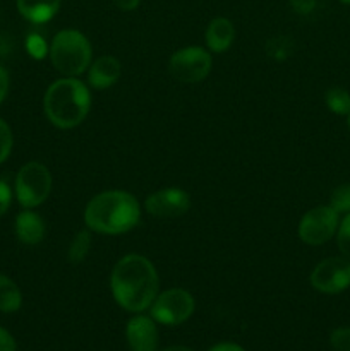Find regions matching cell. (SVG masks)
<instances>
[{"label": "cell", "mask_w": 350, "mask_h": 351, "mask_svg": "<svg viewBox=\"0 0 350 351\" xmlns=\"http://www.w3.org/2000/svg\"><path fill=\"white\" fill-rule=\"evenodd\" d=\"M110 290L119 307L141 314L151 307L160 293V276L148 257L127 254L117 261L110 273Z\"/></svg>", "instance_id": "1"}, {"label": "cell", "mask_w": 350, "mask_h": 351, "mask_svg": "<svg viewBox=\"0 0 350 351\" xmlns=\"http://www.w3.org/2000/svg\"><path fill=\"white\" fill-rule=\"evenodd\" d=\"M141 204L134 194L112 189L89 199L84 208V225L100 235H124L137 226Z\"/></svg>", "instance_id": "2"}, {"label": "cell", "mask_w": 350, "mask_h": 351, "mask_svg": "<svg viewBox=\"0 0 350 351\" xmlns=\"http://www.w3.org/2000/svg\"><path fill=\"white\" fill-rule=\"evenodd\" d=\"M91 91L79 77H62L51 82L43 96L48 122L57 129L69 130L81 125L91 110Z\"/></svg>", "instance_id": "3"}, {"label": "cell", "mask_w": 350, "mask_h": 351, "mask_svg": "<svg viewBox=\"0 0 350 351\" xmlns=\"http://www.w3.org/2000/svg\"><path fill=\"white\" fill-rule=\"evenodd\" d=\"M48 58L64 77H79L93 62V47L78 29H62L51 38Z\"/></svg>", "instance_id": "4"}, {"label": "cell", "mask_w": 350, "mask_h": 351, "mask_svg": "<svg viewBox=\"0 0 350 351\" xmlns=\"http://www.w3.org/2000/svg\"><path fill=\"white\" fill-rule=\"evenodd\" d=\"M54 178L47 165L30 161L16 175V197L24 209H34L43 204L51 194Z\"/></svg>", "instance_id": "5"}, {"label": "cell", "mask_w": 350, "mask_h": 351, "mask_svg": "<svg viewBox=\"0 0 350 351\" xmlns=\"http://www.w3.org/2000/svg\"><path fill=\"white\" fill-rule=\"evenodd\" d=\"M213 67L211 51L202 47H184L172 53L168 71L172 77L184 84H198L209 75Z\"/></svg>", "instance_id": "6"}, {"label": "cell", "mask_w": 350, "mask_h": 351, "mask_svg": "<svg viewBox=\"0 0 350 351\" xmlns=\"http://www.w3.org/2000/svg\"><path fill=\"white\" fill-rule=\"evenodd\" d=\"M194 297L184 288L160 291L150 307V315L156 324L180 326L194 314Z\"/></svg>", "instance_id": "7"}, {"label": "cell", "mask_w": 350, "mask_h": 351, "mask_svg": "<svg viewBox=\"0 0 350 351\" xmlns=\"http://www.w3.org/2000/svg\"><path fill=\"white\" fill-rule=\"evenodd\" d=\"M340 215L331 206H316L302 216L297 233L305 245L319 247L336 237Z\"/></svg>", "instance_id": "8"}, {"label": "cell", "mask_w": 350, "mask_h": 351, "mask_svg": "<svg viewBox=\"0 0 350 351\" xmlns=\"http://www.w3.org/2000/svg\"><path fill=\"white\" fill-rule=\"evenodd\" d=\"M309 283L319 293H342L350 288V261L343 256L321 261L309 274Z\"/></svg>", "instance_id": "9"}, {"label": "cell", "mask_w": 350, "mask_h": 351, "mask_svg": "<svg viewBox=\"0 0 350 351\" xmlns=\"http://www.w3.org/2000/svg\"><path fill=\"white\" fill-rule=\"evenodd\" d=\"M144 209L158 219L180 218L191 209V195L182 187H165L144 199Z\"/></svg>", "instance_id": "10"}, {"label": "cell", "mask_w": 350, "mask_h": 351, "mask_svg": "<svg viewBox=\"0 0 350 351\" xmlns=\"http://www.w3.org/2000/svg\"><path fill=\"white\" fill-rule=\"evenodd\" d=\"M126 338L130 351H156L158 341V328L153 317L136 314L126 326Z\"/></svg>", "instance_id": "11"}, {"label": "cell", "mask_w": 350, "mask_h": 351, "mask_svg": "<svg viewBox=\"0 0 350 351\" xmlns=\"http://www.w3.org/2000/svg\"><path fill=\"white\" fill-rule=\"evenodd\" d=\"M122 75V65L119 58L112 55H102L96 60L91 62L88 69V84L93 89H108L113 84H117Z\"/></svg>", "instance_id": "12"}, {"label": "cell", "mask_w": 350, "mask_h": 351, "mask_svg": "<svg viewBox=\"0 0 350 351\" xmlns=\"http://www.w3.org/2000/svg\"><path fill=\"white\" fill-rule=\"evenodd\" d=\"M14 228H16V237L19 239V242L31 247L43 242L45 232H47L43 218L33 209H24L23 213H19L16 223H14Z\"/></svg>", "instance_id": "13"}, {"label": "cell", "mask_w": 350, "mask_h": 351, "mask_svg": "<svg viewBox=\"0 0 350 351\" xmlns=\"http://www.w3.org/2000/svg\"><path fill=\"white\" fill-rule=\"evenodd\" d=\"M206 47L211 53H223L232 47L235 40V29H233L232 21L226 17H215L209 21L206 27Z\"/></svg>", "instance_id": "14"}, {"label": "cell", "mask_w": 350, "mask_h": 351, "mask_svg": "<svg viewBox=\"0 0 350 351\" xmlns=\"http://www.w3.org/2000/svg\"><path fill=\"white\" fill-rule=\"evenodd\" d=\"M62 0H16L17 10L33 24H45L60 10Z\"/></svg>", "instance_id": "15"}, {"label": "cell", "mask_w": 350, "mask_h": 351, "mask_svg": "<svg viewBox=\"0 0 350 351\" xmlns=\"http://www.w3.org/2000/svg\"><path fill=\"white\" fill-rule=\"evenodd\" d=\"M23 305V293L19 287L5 274H0V312L12 314Z\"/></svg>", "instance_id": "16"}, {"label": "cell", "mask_w": 350, "mask_h": 351, "mask_svg": "<svg viewBox=\"0 0 350 351\" xmlns=\"http://www.w3.org/2000/svg\"><path fill=\"white\" fill-rule=\"evenodd\" d=\"M89 250H91V232L88 228L79 230L74 237H72L71 243L67 249V259L72 264H81L82 261L88 257Z\"/></svg>", "instance_id": "17"}, {"label": "cell", "mask_w": 350, "mask_h": 351, "mask_svg": "<svg viewBox=\"0 0 350 351\" xmlns=\"http://www.w3.org/2000/svg\"><path fill=\"white\" fill-rule=\"evenodd\" d=\"M325 103L335 115L347 117L350 113V93L343 88H331L326 91Z\"/></svg>", "instance_id": "18"}, {"label": "cell", "mask_w": 350, "mask_h": 351, "mask_svg": "<svg viewBox=\"0 0 350 351\" xmlns=\"http://www.w3.org/2000/svg\"><path fill=\"white\" fill-rule=\"evenodd\" d=\"M338 215H349L350 213V184H342L333 189L329 195V204Z\"/></svg>", "instance_id": "19"}, {"label": "cell", "mask_w": 350, "mask_h": 351, "mask_svg": "<svg viewBox=\"0 0 350 351\" xmlns=\"http://www.w3.org/2000/svg\"><path fill=\"white\" fill-rule=\"evenodd\" d=\"M336 245H338L340 254L350 261V213L343 216L340 221L338 232H336Z\"/></svg>", "instance_id": "20"}, {"label": "cell", "mask_w": 350, "mask_h": 351, "mask_svg": "<svg viewBox=\"0 0 350 351\" xmlns=\"http://www.w3.org/2000/svg\"><path fill=\"white\" fill-rule=\"evenodd\" d=\"M14 146V136L9 123L0 119V165L10 156Z\"/></svg>", "instance_id": "21"}, {"label": "cell", "mask_w": 350, "mask_h": 351, "mask_svg": "<svg viewBox=\"0 0 350 351\" xmlns=\"http://www.w3.org/2000/svg\"><path fill=\"white\" fill-rule=\"evenodd\" d=\"M48 48H50V45L47 43V41L43 40V36H40V34H30L26 40V50L27 53L31 55L33 58H36V60H41V58L48 57Z\"/></svg>", "instance_id": "22"}, {"label": "cell", "mask_w": 350, "mask_h": 351, "mask_svg": "<svg viewBox=\"0 0 350 351\" xmlns=\"http://www.w3.org/2000/svg\"><path fill=\"white\" fill-rule=\"evenodd\" d=\"M292 43L287 36H278L268 43V53L270 57L277 58V60H285L290 55Z\"/></svg>", "instance_id": "23"}, {"label": "cell", "mask_w": 350, "mask_h": 351, "mask_svg": "<svg viewBox=\"0 0 350 351\" xmlns=\"http://www.w3.org/2000/svg\"><path fill=\"white\" fill-rule=\"evenodd\" d=\"M329 345L335 351H350V328H336L329 335Z\"/></svg>", "instance_id": "24"}, {"label": "cell", "mask_w": 350, "mask_h": 351, "mask_svg": "<svg viewBox=\"0 0 350 351\" xmlns=\"http://www.w3.org/2000/svg\"><path fill=\"white\" fill-rule=\"evenodd\" d=\"M10 202H12V191L7 182L0 180V218L9 211Z\"/></svg>", "instance_id": "25"}, {"label": "cell", "mask_w": 350, "mask_h": 351, "mask_svg": "<svg viewBox=\"0 0 350 351\" xmlns=\"http://www.w3.org/2000/svg\"><path fill=\"white\" fill-rule=\"evenodd\" d=\"M318 0H290V7L294 12L301 14V16H309L312 10L316 9Z\"/></svg>", "instance_id": "26"}, {"label": "cell", "mask_w": 350, "mask_h": 351, "mask_svg": "<svg viewBox=\"0 0 350 351\" xmlns=\"http://www.w3.org/2000/svg\"><path fill=\"white\" fill-rule=\"evenodd\" d=\"M17 345H16V339L12 338L7 329L0 328V351H16Z\"/></svg>", "instance_id": "27"}, {"label": "cell", "mask_w": 350, "mask_h": 351, "mask_svg": "<svg viewBox=\"0 0 350 351\" xmlns=\"http://www.w3.org/2000/svg\"><path fill=\"white\" fill-rule=\"evenodd\" d=\"M9 84H10V79H9V72L0 65V105L3 103L5 99L7 93H9Z\"/></svg>", "instance_id": "28"}, {"label": "cell", "mask_w": 350, "mask_h": 351, "mask_svg": "<svg viewBox=\"0 0 350 351\" xmlns=\"http://www.w3.org/2000/svg\"><path fill=\"white\" fill-rule=\"evenodd\" d=\"M112 3L117 9L124 10V12H129V10H134L139 7L141 0H112Z\"/></svg>", "instance_id": "29"}, {"label": "cell", "mask_w": 350, "mask_h": 351, "mask_svg": "<svg viewBox=\"0 0 350 351\" xmlns=\"http://www.w3.org/2000/svg\"><path fill=\"white\" fill-rule=\"evenodd\" d=\"M208 351H246V350H244L240 345H237V343L223 341V343H216V345H213Z\"/></svg>", "instance_id": "30"}, {"label": "cell", "mask_w": 350, "mask_h": 351, "mask_svg": "<svg viewBox=\"0 0 350 351\" xmlns=\"http://www.w3.org/2000/svg\"><path fill=\"white\" fill-rule=\"evenodd\" d=\"M163 351H194L191 348H185V346H170V348L163 350Z\"/></svg>", "instance_id": "31"}, {"label": "cell", "mask_w": 350, "mask_h": 351, "mask_svg": "<svg viewBox=\"0 0 350 351\" xmlns=\"http://www.w3.org/2000/svg\"><path fill=\"white\" fill-rule=\"evenodd\" d=\"M347 127H349V130H350V113L347 115Z\"/></svg>", "instance_id": "32"}, {"label": "cell", "mask_w": 350, "mask_h": 351, "mask_svg": "<svg viewBox=\"0 0 350 351\" xmlns=\"http://www.w3.org/2000/svg\"><path fill=\"white\" fill-rule=\"evenodd\" d=\"M338 2H342V3H345V5H350V0H338Z\"/></svg>", "instance_id": "33"}]
</instances>
